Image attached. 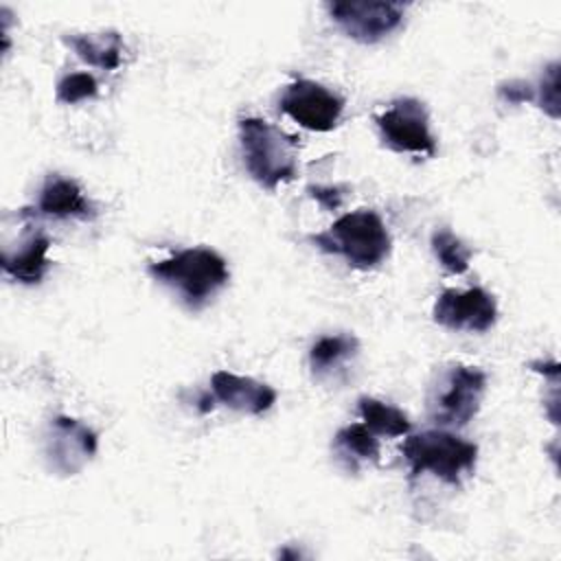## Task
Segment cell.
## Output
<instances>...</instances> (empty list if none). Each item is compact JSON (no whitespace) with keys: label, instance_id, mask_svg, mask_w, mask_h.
I'll use <instances>...</instances> for the list:
<instances>
[{"label":"cell","instance_id":"1","mask_svg":"<svg viewBox=\"0 0 561 561\" xmlns=\"http://www.w3.org/2000/svg\"><path fill=\"white\" fill-rule=\"evenodd\" d=\"M149 276L173 289L188 309H202L230 280L226 259L210 248H186L149 263Z\"/></svg>","mask_w":561,"mask_h":561},{"label":"cell","instance_id":"2","mask_svg":"<svg viewBox=\"0 0 561 561\" xmlns=\"http://www.w3.org/2000/svg\"><path fill=\"white\" fill-rule=\"evenodd\" d=\"M311 243L327 254L342 256L355 270H373L381 265L392 250V239L383 219L368 208L337 217L329 230L311 234Z\"/></svg>","mask_w":561,"mask_h":561},{"label":"cell","instance_id":"3","mask_svg":"<svg viewBox=\"0 0 561 561\" xmlns=\"http://www.w3.org/2000/svg\"><path fill=\"white\" fill-rule=\"evenodd\" d=\"M239 147L245 171L267 191L291 182L298 173L296 140L265 118L245 116L239 121Z\"/></svg>","mask_w":561,"mask_h":561},{"label":"cell","instance_id":"4","mask_svg":"<svg viewBox=\"0 0 561 561\" xmlns=\"http://www.w3.org/2000/svg\"><path fill=\"white\" fill-rule=\"evenodd\" d=\"M401 454L412 476L432 473L445 484L460 486L476 471L478 445L447 430L412 434L401 443Z\"/></svg>","mask_w":561,"mask_h":561},{"label":"cell","instance_id":"5","mask_svg":"<svg viewBox=\"0 0 561 561\" xmlns=\"http://www.w3.org/2000/svg\"><path fill=\"white\" fill-rule=\"evenodd\" d=\"M486 392V373L478 366H449L430 394V416L438 425L462 427L480 410Z\"/></svg>","mask_w":561,"mask_h":561},{"label":"cell","instance_id":"6","mask_svg":"<svg viewBox=\"0 0 561 561\" xmlns=\"http://www.w3.org/2000/svg\"><path fill=\"white\" fill-rule=\"evenodd\" d=\"M381 142L397 153L436 156V138L430 129L427 107L412 96H401L375 116Z\"/></svg>","mask_w":561,"mask_h":561},{"label":"cell","instance_id":"7","mask_svg":"<svg viewBox=\"0 0 561 561\" xmlns=\"http://www.w3.org/2000/svg\"><path fill=\"white\" fill-rule=\"evenodd\" d=\"M331 20L355 42L377 44L392 35L405 18L401 2L370 0H335L327 4Z\"/></svg>","mask_w":561,"mask_h":561},{"label":"cell","instance_id":"8","mask_svg":"<svg viewBox=\"0 0 561 561\" xmlns=\"http://www.w3.org/2000/svg\"><path fill=\"white\" fill-rule=\"evenodd\" d=\"M278 105L291 121L311 131H331L344 112V99L313 79L289 83Z\"/></svg>","mask_w":561,"mask_h":561},{"label":"cell","instance_id":"9","mask_svg":"<svg viewBox=\"0 0 561 561\" xmlns=\"http://www.w3.org/2000/svg\"><path fill=\"white\" fill-rule=\"evenodd\" d=\"M432 318L436 324L451 331L484 333L497 320V302L493 294L482 287H469L465 291L445 289L434 302Z\"/></svg>","mask_w":561,"mask_h":561},{"label":"cell","instance_id":"10","mask_svg":"<svg viewBox=\"0 0 561 561\" xmlns=\"http://www.w3.org/2000/svg\"><path fill=\"white\" fill-rule=\"evenodd\" d=\"M99 449L96 434L79 419L59 414L50 421L46 434V458L50 469L61 476L81 471Z\"/></svg>","mask_w":561,"mask_h":561},{"label":"cell","instance_id":"11","mask_svg":"<svg viewBox=\"0 0 561 561\" xmlns=\"http://www.w3.org/2000/svg\"><path fill=\"white\" fill-rule=\"evenodd\" d=\"M210 390L221 405L241 414L259 416L276 403V390L270 383L228 370H217L210 377Z\"/></svg>","mask_w":561,"mask_h":561},{"label":"cell","instance_id":"12","mask_svg":"<svg viewBox=\"0 0 561 561\" xmlns=\"http://www.w3.org/2000/svg\"><path fill=\"white\" fill-rule=\"evenodd\" d=\"M35 213L53 219H81L90 221L96 217L92 202L72 178L50 175L39 188Z\"/></svg>","mask_w":561,"mask_h":561},{"label":"cell","instance_id":"13","mask_svg":"<svg viewBox=\"0 0 561 561\" xmlns=\"http://www.w3.org/2000/svg\"><path fill=\"white\" fill-rule=\"evenodd\" d=\"M48 248H50V237L46 232L42 230L26 232L15 248L4 245L2 272L22 285H37L50 267Z\"/></svg>","mask_w":561,"mask_h":561},{"label":"cell","instance_id":"14","mask_svg":"<svg viewBox=\"0 0 561 561\" xmlns=\"http://www.w3.org/2000/svg\"><path fill=\"white\" fill-rule=\"evenodd\" d=\"M64 42L88 66H94L101 70H116L123 61V37L118 31L68 33L64 35Z\"/></svg>","mask_w":561,"mask_h":561},{"label":"cell","instance_id":"15","mask_svg":"<svg viewBox=\"0 0 561 561\" xmlns=\"http://www.w3.org/2000/svg\"><path fill=\"white\" fill-rule=\"evenodd\" d=\"M333 451L346 465V469L357 471L362 462L379 460V438L364 423H351L337 430Z\"/></svg>","mask_w":561,"mask_h":561},{"label":"cell","instance_id":"16","mask_svg":"<svg viewBox=\"0 0 561 561\" xmlns=\"http://www.w3.org/2000/svg\"><path fill=\"white\" fill-rule=\"evenodd\" d=\"M359 351V342L355 335L335 333L318 337L309 348V366L316 377L329 375L337 370L342 364L353 359Z\"/></svg>","mask_w":561,"mask_h":561},{"label":"cell","instance_id":"17","mask_svg":"<svg viewBox=\"0 0 561 561\" xmlns=\"http://www.w3.org/2000/svg\"><path fill=\"white\" fill-rule=\"evenodd\" d=\"M357 410H359V416H362L364 425L375 436L397 438V436H408L410 430H412V423L408 421V416L399 408H394L390 403H383L379 399L359 397Z\"/></svg>","mask_w":561,"mask_h":561},{"label":"cell","instance_id":"18","mask_svg":"<svg viewBox=\"0 0 561 561\" xmlns=\"http://www.w3.org/2000/svg\"><path fill=\"white\" fill-rule=\"evenodd\" d=\"M432 252L436 256V261L451 274H465L469 270V261H471V250L447 228L436 230L432 234Z\"/></svg>","mask_w":561,"mask_h":561},{"label":"cell","instance_id":"19","mask_svg":"<svg viewBox=\"0 0 561 561\" xmlns=\"http://www.w3.org/2000/svg\"><path fill=\"white\" fill-rule=\"evenodd\" d=\"M99 94V83L92 75L88 72H70L59 79L55 88V96L59 103L75 105L85 99H94Z\"/></svg>","mask_w":561,"mask_h":561},{"label":"cell","instance_id":"20","mask_svg":"<svg viewBox=\"0 0 561 561\" xmlns=\"http://www.w3.org/2000/svg\"><path fill=\"white\" fill-rule=\"evenodd\" d=\"M535 90L537 107H541L550 118H559V61H552L543 68V75L539 77Z\"/></svg>","mask_w":561,"mask_h":561},{"label":"cell","instance_id":"21","mask_svg":"<svg viewBox=\"0 0 561 561\" xmlns=\"http://www.w3.org/2000/svg\"><path fill=\"white\" fill-rule=\"evenodd\" d=\"M497 96L508 105H519L526 101H535V90L526 81H506L497 85Z\"/></svg>","mask_w":561,"mask_h":561},{"label":"cell","instance_id":"22","mask_svg":"<svg viewBox=\"0 0 561 561\" xmlns=\"http://www.w3.org/2000/svg\"><path fill=\"white\" fill-rule=\"evenodd\" d=\"M307 193L324 208V210H337L342 206V193L337 186H309Z\"/></svg>","mask_w":561,"mask_h":561}]
</instances>
